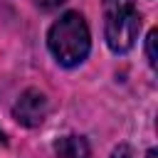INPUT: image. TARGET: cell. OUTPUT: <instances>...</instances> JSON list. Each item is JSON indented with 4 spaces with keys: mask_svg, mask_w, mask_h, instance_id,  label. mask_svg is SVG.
I'll return each mask as SVG.
<instances>
[{
    "mask_svg": "<svg viewBox=\"0 0 158 158\" xmlns=\"http://www.w3.org/2000/svg\"><path fill=\"white\" fill-rule=\"evenodd\" d=\"M47 111H49V101H47L44 91H40V89H25L12 106L15 121L27 126V128L40 126L47 118Z\"/></svg>",
    "mask_w": 158,
    "mask_h": 158,
    "instance_id": "3",
    "label": "cell"
},
{
    "mask_svg": "<svg viewBox=\"0 0 158 158\" xmlns=\"http://www.w3.org/2000/svg\"><path fill=\"white\" fill-rule=\"evenodd\" d=\"M47 47L62 67H77L91 49L86 20L79 12H64L47 32Z\"/></svg>",
    "mask_w": 158,
    "mask_h": 158,
    "instance_id": "1",
    "label": "cell"
},
{
    "mask_svg": "<svg viewBox=\"0 0 158 158\" xmlns=\"http://www.w3.org/2000/svg\"><path fill=\"white\" fill-rule=\"evenodd\" d=\"M104 37L111 52H128L141 30V15L136 0H104Z\"/></svg>",
    "mask_w": 158,
    "mask_h": 158,
    "instance_id": "2",
    "label": "cell"
},
{
    "mask_svg": "<svg viewBox=\"0 0 158 158\" xmlns=\"http://www.w3.org/2000/svg\"><path fill=\"white\" fill-rule=\"evenodd\" d=\"M0 146H5V133L0 131Z\"/></svg>",
    "mask_w": 158,
    "mask_h": 158,
    "instance_id": "9",
    "label": "cell"
},
{
    "mask_svg": "<svg viewBox=\"0 0 158 158\" xmlns=\"http://www.w3.org/2000/svg\"><path fill=\"white\" fill-rule=\"evenodd\" d=\"M111 158H133V153H131L128 146H118V148L111 153Z\"/></svg>",
    "mask_w": 158,
    "mask_h": 158,
    "instance_id": "6",
    "label": "cell"
},
{
    "mask_svg": "<svg viewBox=\"0 0 158 158\" xmlns=\"http://www.w3.org/2000/svg\"><path fill=\"white\" fill-rule=\"evenodd\" d=\"M146 158H156V148H151V151H148V156H146Z\"/></svg>",
    "mask_w": 158,
    "mask_h": 158,
    "instance_id": "8",
    "label": "cell"
},
{
    "mask_svg": "<svg viewBox=\"0 0 158 158\" xmlns=\"http://www.w3.org/2000/svg\"><path fill=\"white\" fill-rule=\"evenodd\" d=\"M146 57H148V64L156 69V30H151L146 37Z\"/></svg>",
    "mask_w": 158,
    "mask_h": 158,
    "instance_id": "5",
    "label": "cell"
},
{
    "mask_svg": "<svg viewBox=\"0 0 158 158\" xmlns=\"http://www.w3.org/2000/svg\"><path fill=\"white\" fill-rule=\"evenodd\" d=\"M57 158H91V148L84 136H62L54 143Z\"/></svg>",
    "mask_w": 158,
    "mask_h": 158,
    "instance_id": "4",
    "label": "cell"
},
{
    "mask_svg": "<svg viewBox=\"0 0 158 158\" xmlns=\"http://www.w3.org/2000/svg\"><path fill=\"white\" fill-rule=\"evenodd\" d=\"M40 7H44V10H54V7H59L64 0H35Z\"/></svg>",
    "mask_w": 158,
    "mask_h": 158,
    "instance_id": "7",
    "label": "cell"
}]
</instances>
